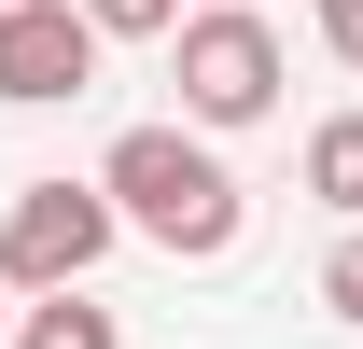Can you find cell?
Listing matches in <instances>:
<instances>
[{"instance_id":"1","label":"cell","mask_w":363,"mask_h":349,"mask_svg":"<svg viewBox=\"0 0 363 349\" xmlns=\"http://www.w3.org/2000/svg\"><path fill=\"white\" fill-rule=\"evenodd\" d=\"M98 196L126 210V238H154V252H182V265H224L238 223H252V182H238L196 126H126L98 154Z\"/></svg>"},{"instance_id":"2","label":"cell","mask_w":363,"mask_h":349,"mask_svg":"<svg viewBox=\"0 0 363 349\" xmlns=\"http://www.w3.org/2000/svg\"><path fill=\"white\" fill-rule=\"evenodd\" d=\"M112 238H126V210H112V196H98V182H14V196H0V294H84L98 265H112Z\"/></svg>"},{"instance_id":"3","label":"cell","mask_w":363,"mask_h":349,"mask_svg":"<svg viewBox=\"0 0 363 349\" xmlns=\"http://www.w3.org/2000/svg\"><path fill=\"white\" fill-rule=\"evenodd\" d=\"M168 84H182V126H196V140L266 126V112H279V28L252 14V0H224V14H182Z\"/></svg>"},{"instance_id":"4","label":"cell","mask_w":363,"mask_h":349,"mask_svg":"<svg viewBox=\"0 0 363 349\" xmlns=\"http://www.w3.org/2000/svg\"><path fill=\"white\" fill-rule=\"evenodd\" d=\"M98 84V14L84 0H14L0 14V112H56Z\"/></svg>"},{"instance_id":"5","label":"cell","mask_w":363,"mask_h":349,"mask_svg":"<svg viewBox=\"0 0 363 349\" xmlns=\"http://www.w3.org/2000/svg\"><path fill=\"white\" fill-rule=\"evenodd\" d=\"M308 196L335 223H363V112H321V126H308Z\"/></svg>"},{"instance_id":"6","label":"cell","mask_w":363,"mask_h":349,"mask_svg":"<svg viewBox=\"0 0 363 349\" xmlns=\"http://www.w3.org/2000/svg\"><path fill=\"white\" fill-rule=\"evenodd\" d=\"M14 349H126V321H112L98 294H43L28 321H14Z\"/></svg>"},{"instance_id":"7","label":"cell","mask_w":363,"mask_h":349,"mask_svg":"<svg viewBox=\"0 0 363 349\" xmlns=\"http://www.w3.org/2000/svg\"><path fill=\"white\" fill-rule=\"evenodd\" d=\"M98 43H182V0H84Z\"/></svg>"},{"instance_id":"8","label":"cell","mask_w":363,"mask_h":349,"mask_svg":"<svg viewBox=\"0 0 363 349\" xmlns=\"http://www.w3.org/2000/svg\"><path fill=\"white\" fill-rule=\"evenodd\" d=\"M321 307H335V321H363V223L321 252Z\"/></svg>"},{"instance_id":"9","label":"cell","mask_w":363,"mask_h":349,"mask_svg":"<svg viewBox=\"0 0 363 349\" xmlns=\"http://www.w3.org/2000/svg\"><path fill=\"white\" fill-rule=\"evenodd\" d=\"M308 14H321V43H335V56L363 70V0H308Z\"/></svg>"},{"instance_id":"10","label":"cell","mask_w":363,"mask_h":349,"mask_svg":"<svg viewBox=\"0 0 363 349\" xmlns=\"http://www.w3.org/2000/svg\"><path fill=\"white\" fill-rule=\"evenodd\" d=\"M14 321H28V307H14V294H0V349H14Z\"/></svg>"},{"instance_id":"11","label":"cell","mask_w":363,"mask_h":349,"mask_svg":"<svg viewBox=\"0 0 363 349\" xmlns=\"http://www.w3.org/2000/svg\"><path fill=\"white\" fill-rule=\"evenodd\" d=\"M196 14H224V0H196Z\"/></svg>"},{"instance_id":"12","label":"cell","mask_w":363,"mask_h":349,"mask_svg":"<svg viewBox=\"0 0 363 349\" xmlns=\"http://www.w3.org/2000/svg\"><path fill=\"white\" fill-rule=\"evenodd\" d=\"M0 14H14V0H0Z\"/></svg>"}]
</instances>
